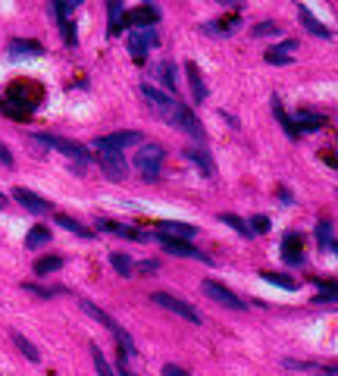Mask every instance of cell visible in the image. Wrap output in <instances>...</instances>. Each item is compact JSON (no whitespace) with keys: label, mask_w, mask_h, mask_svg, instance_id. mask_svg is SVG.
<instances>
[{"label":"cell","mask_w":338,"mask_h":376,"mask_svg":"<svg viewBox=\"0 0 338 376\" xmlns=\"http://www.w3.org/2000/svg\"><path fill=\"white\" fill-rule=\"evenodd\" d=\"M204 295H207V298H213V301L216 304H223V308H229V310H245L248 308V304L245 301H241V298L238 295H235L232 292V288H226L223 286V282H213V279H204Z\"/></svg>","instance_id":"8"},{"label":"cell","mask_w":338,"mask_h":376,"mask_svg":"<svg viewBox=\"0 0 338 376\" xmlns=\"http://www.w3.org/2000/svg\"><path fill=\"white\" fill-rule=\"evenodd\" d=\"M63 266V257H41V261L35 263V273H41V276H47V273L60 270Z\"/></svg>","instance_id":"31"},{"label":"cell","mask_w":338,"mask_h":376,"mask_svg":"<svg viewBox=\"0 0 338 376\" xmlns=\"http://www.w3.org/2000/svg\"><path fill=\"white\" fill-rule=\"evenodd\" d=\"M157 19H160V10H154V6H138V10H129V13H125V22H129V26H144V28H151Z\"/></svg>","instance_id":"16"},{"label":"cell","mask_w":338,"mask_h":376,"mask_svg":"<svg viewBox=\"0 0 338 376\" xmlns=\"http://www.w3.org/2000/svg\"><path fill=\"white\" fill-rule=\"evenodd\" d=\"M198 229H194L191 223H179V219H167V223L157 226V241L163 239H194Z\"/></svg>","instance_id":"11"},{"label":"cell","mask_w":338,"mask_h":376,"mask_svg":"<svg viewBox=\"0 0 338 376\" xmlns=\"http://www.w3.org/2000/svg\"><path fill=\"white\" fill-rule=\"evenodd\" d=\"M110 263H113V270L120 273V276H132V273H135V263H132L125 254H113L110 257Z\"/></svg>","instance_id":"28"},{"label":"cell","mask_w":338,"mask_h":376,"mask_svg":"<svg viewBox=\"0 0 338 376\" xmlns=\"http://www.w3.org/2000/svg\"><path fill=\"white\" fill-rule=\"evenodd\" d=\"M141 94H144V100H147V104H151V107L157 110V116H160V120H167V122H169L172 110H176V100H172L167 91L154 88V85H147V82L141 85Z\"/></svg>","instance_id":"9"},{"label":"cell","mask_w":338,"mask_h":376,"mask_svg":"<svg viewBox=\"0 0 338 376\" xmlns=\"http://www.w3.org/2000/svg\"><path fill=\"white\" fill-rule=\"evenodd\" d=\"M73 4H82V0H73Z\"/></svg>","instance_id":"44"},{"label":"cell","mask_w":338,"mask_h":376,"mask_svg":"<svg viewBox=\"0 0 338 376\" xmlns=\"http://www.w3.org/2000/svg\"><path fill=\"white\" fill-rule=\"evenodd\" d=\"M223 4H232V0H223Z\"/></svg>","instance_id":"45"},{"label":"cell","mask_w":338,"mask_h":376,"mask_svg":"<svg viewBox=\"0 0 338 376\" xmlns=\"http://www.w3.org/2000/svg\"><path fill=\"white\" fill-rule=\"evenodd\" d=\"M0 163H4V167H13V151L4 145V141H0Z\"/></svg>","instance_id":"39"},{"label":"cell","mask_w":338,"mask_h":376,"mask_svg":"<svg viewBox=\"0 0 338 376\" xmlns=\"http://www.w3.org/2000/svg\"><path fill=\"white\" fill-rule=\"evenodd\" d=\"M94 151H97V163L107 179L122 182V179L129 176V163H125V157L120 151H113V147H94Z\"/></svg>","instance_id":"6"},{"label":"cell","mask_w":338,"mask_h":376,"mask_svg":"<svg viewBox=\"0 0 338 376\" xmlns=\"http://www.w3.org/2000/svg\"><path fill=\"white\" fill-rule=\"evenodd\" d=\"M263 279L273 282V286H279V288H288V292H295L297 288V282L292 276H285V273H263Z\"/></svg>","instance_id":"29"},{"label":"cell","mask_w":338,"mask_h":376,"mask_svg":"<svg viewBox=\"0 0 338 376\" xmlns=\"http://www.w3.org/2000/svg\"><path fill=\"white\" fill-rule=\"evenodd\" d=\"M163 160H167V151H163V145H157V141H147V145H141L138 154H135V169L147 179V182H154V179L160 176Z\"/></svg>","instance_id":"2"},{"label":"cell","mask_w":338,"mask_h":376,"mask_svg":"<svg viewBox=\"0 0 338 376\" xmlns=\"http://www.w3.org/2000/svg\"><path fill=\"white\" fill-rule=\"evenodd\" d=\"M185 75H188V82H191V94H194V100L198 104H204L207 100V85H204V78L198 73V66L194 63H185Z\"/></svg>","instance_id":"18"},{"label":"cell","mask_w":338,"mask_h":376,"mask_svg":"<svg viewBox=\"0 0 338 376\" xmlns=\"http://www.w3.org/2000/svg\"><path fill=\"white\" fill-rule=\"evenodd\" d=\"M6 207V198H4V194H0V210H4Z\"/></svg>","instance_id":"43"},{"label":"cell","mask_w":338,"mask_h":376,"mask_svg":"<svg viewBox=\"0 0 338 376\" xmlns=\"http://www.w3.org/2000/svg\"><path fill=\"white\" fill-rule=\"evenodd\" d=\"M10 339H13V345H16V348L22 351V357H28L31 364H38V360H41V351H38L35 345H31V342H28V339H26V335H22V333H13Z\"/></svg>","instance_id":"23"},{"label":"cell","mask_w":338,"mask_h":376,"mask_svg":"<svg viewBox=\"0 0 338 376\" xmlns=\"http://www.w3.org/2000/svg\"><path fill=\"white\" fill-rule=\"evenodd\" d=\"M125 357H129V355H125V351H120V360H116V367H120L122 376H135V373L129 370V360H125Z\"/></svg>","instance_id":"40"},{"label":"cell","mask_w":338,"mask_h":376,"mask_svg":"<svg viewBox=\"0 0 338 376\" xmlns=\"http://www.w3.org/2000/svg\"><path fill=\"white\" fill-rule=\"evenodd\" d=\"M10 53L13 57H19V53H41V44H35V41H13L10 44Z\"/></svg>","instance_id":"33"},{"label":"cell","mask_w":338,"mask_h":376,"mask_svg":"<svg viewBox=\"0 0 338 376\" xmlns=\"http://www.w3.org/2000/svg\"><path fill=\"white\" fill-rule=\"evenodd\" d=\"M0 110H4V116H10V120H26V116H31L28 110L16 107V104H10V100H4V104H0Z\"/></svg>","instance_id":"34"},{"label":"cell","mask_w":338,"mask_h":376,"mask_svg":"<svg viewBox=\"0 0 338 376\" xmlns=\"http://www.w3.org/2000/svg\"><path fill=\"white\" fill-rule=\"evenodd\" d=\"M53 219H57V226L69 229L73 235H78V239H85V241H91V239H94V232L88 229V226H82V223H78V219H73V216H66V214H53Z\"/></svg>","instance_id":"20"},{"label":"cell","mask_w":338,"mask_h":376,"mask_svg":"<svg viewBox=\"0 0 338 376\" xmlns=\"http://www.w3.org/2000/svg\"><path fill=\"white\" fill-rule=\"evenodd\" d=\"M41 98H44L41 85H38V82H26V78H22V82H13L10 88H6V100L16 104V107H22V110H28V113L41 104Z\"/></svg>","instance_id":"3"},{"label":"cell","mask_w":338,"mask_h":376,"mask_svg":"<svg viewBox=\"0 0 338 376\" xmlns=\"http://www.w3.org/2000/svg\"><path fill=\"white\" fill-rule=\"evenodd\" d=\"M110 28L113 31H120L122 28V16H125V6H122V0H110Z\"/></svg>","instance_id":"25"},{"label":"cell","mask_w":338,"mask_h":376,"mask_svg":"<svg viewBox=\"0 0 338 376\" xmlns=\"http://www.w3.org/2000/svg\"><path fill=\"white\" fill-rule=\"evenodd\" d=\"M319 288H323V292L317 295V301H329V298H332V301H335V298H338V282H332V286H329V282H323V286H319Z\"/></svg>","instance_id":"36"},{"label":"cell","mask_w":338,"mask_h":376,"mask_svg":"<svg viewBox=\"0 0 338 376\" xmlns=\"http://www.w3.org/2000/svg\"><path fill=\"white\" fill-rule=\"evenodd\" d=\"M163 376H188V373L182 370V367H176V364H167V367H163Z\"/></svg>","instance_id":"41"},{"label":"cell","mask_w":338,"mask_h":376,"mask_svg":"<svg viewBox=\"0 0 338 376\" xmlns=\"http://www.w3.org/2000/svg\"><path fill=\"white\" fill-rule=\"evenodd\" d=\"M160 245L167 248L169 254H179V257H194V261H207V254H201V251L194 248L191 241H176V239H163ZM207 263H210V261H207Z\"/></svg>","instance_id":"15"},{"label":"cell","mask_w":338,"mask_h":376,"mask_svg":"<svg viewBox=\"0 0 338 376\" xmlns=\"http://www.w3.org/2000/svg\"><path fill=\"white\" fill-rule=\"evenodd\" d=\"M141 132H113V135H104V138H94V147H113V151H122L129 145H141Z\"/></svg>","instance_id":"10"},{"label":"cell","mask_w":338,"mask_h":376,"mask_svg":"<svg viewBox=\"0 0 338 376\" xmlns=\"http://www.w3.org/2000/svg\"><path fill=\"white\" fill-rule=\"evenodd\" d=\"M38 145H44V147H53V151H60V154H66L69 160H75L78 163V169H85V163H88V151H85L82 145H75V141H69V138H60V135H35Z\"/></svg>","instance_id":"4"},{"label":"cell","mask_w":338,"mask_h":376,"mask_svg":"<svg viewBox=\"0 0 338 376\" xmlns=\"http://www.w3.org/2000/svg\"><path fill=\"white\" fill-rule=\"evenodd\" d=\"M185 160H191L194 167H198L201 172H207V176H213V160H210V154H204V151H198V147H185Z\"/></svg>","instance_id":"21"},{"label":"cell","mask_w":338,"mask_h":376,"mask_svg":"<svg viewBox=\"0 0 338 376\" xmlns=\"http://www.w3.org/2000/svg\"><path fill=\"white\" fill-rule=\"evenodd\" d=\"M47 241H51V229L47 226H35L28 235H26V248L28 251H35V248H44Z\"/></svg>","instance_id":"24"},{"label":"cell","mask_w":338,"mask_h":376,"mask_svg":"<svg viewBox=\"0 0 338 376\" xmlns=\"http://www.w3.org/2000/svg\"><path fill=\"white\" fill-rule=\"evenodd\" d=\"M266 229H270V219H266V216H254V219H250V232H266Z\"/></svg>","instance_id":"38"},{"label":"cell","mask_w":338,"mask_h":376,"mask_svg":"<svg viewBox=\"0 0 338 376\" xmlns=\"http://www.w3.org/2000/svg\"><path fill=\"white\" fill-rule=\"evenodd\" d=\"M151 44H157L154 28H141V31H132V35H129V53L138 63L144 60V53H147V47H151Z\"/></svg>","instance_id":"12"},{"label":"cell","mask_w":338,"mask_h":376,"mask_svg":"<svg viewBox=\"0 0 338 376\" xmlns=\"http://www.w3.org/2000/svg\"><path fill=\"white\" fill-rule=\"evenodd\" d=\"M151 301L160 304V308H167V310H172V313H179V317L188 320V323H194V326L204 323V317L198 313L194 304H188V301H182V298H176V295H169V292H154Z\"/></svg>","instance_id":"5"},{"label":"cell","mask_w":338,"mask_h":376,"mask_svg":"<svg viewBox=\"0 0 338 376\" xmlns=\"http://www.w3.org/2000/svg\"><path fill=\"white\" fill-rule=\"evenodd\" d=\"M282 261L285 263H304V254H301V235H288L282 239Z\"/></svg>","instance_id":"17"},{"label":"cell","mask_w":338,"mask_h":376,"mask_svg":"<svg viewBox=\"0 0 338 376\" xmlns=\"http://www.w3.org/2000/svg\"><path fill=\"white\" fill-rule=\"evenodd\" d=\"M295 129L297 132H304V129H323L326 120L323 116H317V113H307V110H301V113H295Z\"/></svg>","instance_id":"22"},{"label":"cell","mask_w":338,"mask_h":376,"mask_svg":"<svg viewBox=\"0 0 338 376\" xmlns=\"http://www.w3.org/2000/svg\"><path fill=\"white\" fill-rule=\"evenodd\" d=\"M78 304H82V310L88 313L91 320H97L100 326H107L110 333L116 335V342H120V351H125V355H135V342H132V335L125 333V329H122L120 323H116V320L110 317L107 310H100V308H97V304H94V301H88V298H82V301H78Z\"/></svg>","instance_id":"1"},{"label":"cell","mask_w":338,"mask_h":376,"mask_svg":"<svg viewBox=\"0 0 338 376\" xmlns=\"http://www.w3.org/2000/svg\"><path fill=\"white\" fill-rule=\"evenodd\" d=\"M169 125H176V129H182L185 135H191L194 141H204V138H207V132H204L201 120H198V116H194L188 107H182V104H176V110H172V116H169Z\"/></svg>","instance_id":"7"},{"label":"cell","mask_w":338,"mask_h":376,"mask_svg":"<svg viewBox=\"0 0 338 376\" xmlns=\"http://www.w3.org/2000/svg\"><path fill=\"white\" fill-rule=\"evenodd\" d=\"M157 78L163 82V88H176V66L172 63H163V66H157Z\"/></svg>","instance_id":"27"},{"label":"cell","mask_w":338,"mask_h":376,"mask_svg":"<svg viewBox=\"0 0 338 376\" xmlns=\"http://www.w3.org/2000/svg\"><path fill=\"white\" fill-rule=\"evenodd\" d=\"M254 35L260 38V35H282V28L276 26V22H260V26L254 28Z\"/></svg>","instance_id":"37"},{"label":"cell","mask_w":338,"mask_h":376,"mask_svg":"<svg viewBox=\"0 0 338 376\" xmlns=\"http://www.w3.org/2000/svg\"><path fill=\"white\" fill-rule=\"evenodd\" d=\"M22 288H26V292H31V295H38V298H53V295H63V292H66V288H44V286H31V282H28V286H22Z\"/></svg>","instance_id":"35"},{"label":"cell","mask_w":338,"mask_h":376,"mask_svg":"<svg viewBox=\"0 0 338 376\" xmlns=\"http://www.w3.org/2000/svg\"><path fill=\"white\" fill-rule=\"evenodd\" d=\"M317 239H319V248L332 245V223H329V219H319L317 223Z\"/></svg>","instance_id":"32"},{"label":"cell","mask_w":338,"mask_h":376,"mask_svg":"<svg viewBox=\"0 0 338 376\" xmlns=\"http://www.w3.org/2000/svg\"><path fill=\"white\" fill-rule=\"evenodd\" d=\"M297 47V41H282V44H276V47H266V53H263V60L266 63H273V66H288L292 63V51Z\"/></svg>","instance_id":"13"},{"label":"cell","mask_w":338,"mask_h":376,"mask_svg":"<svg viewBox=\"0 0 338 376\" xmlns=\"http://www.w3.org/2000/svg\"><path fill=\"white\" fill-rule=\"evenodd\" d=\"M91 357H94V370H97L100 376H116L113 373V367L107 364V357H104V351L97 348V345H91Z\"/></svg>","instance_id":"26"},{"label":"cell","mask_w":338,"mask_h":376,"mask_svg":"<svg viewBox=\"0 0 338 376\" xmlns=\"http://www.w3.org/2000/svg\"><path fill=\"white\" fill-rule=\"evenodd\" d=\"M16 201L22 204L26 210H31V214H51V204H47L44 198H38V194H31L28 188H16Z\"/></svg>","instance_id":"14"},{"label":"cell","mask_w":338,"mask_h":376,"mask_svg":"<svg viewBox=\"0 0 338 376\" xmlns=\"http://www.w3.org/2000/svg\"><path fill=\"white\" fill-rule=\"evenodd\" d=\"M297 19H301V26L310 31V35H317V38H329V28L323 26V22L317 19V16H313L307 6H301V10H297Z\"/></svg>","instance_id":"19"},{"label":"cell","mask_w":338,"mask_h":376,"mask_svg":"<svg viewBox=\"0 0 338 376\" xmlns=\"http://www.w3.org/2000/svg\"><path fill=\"white\" fill-rule=\"evenodd\" d=\"M219 219H223V223H226V226H232V229H235V232H238V235H241V239H250V235H254V232H250V229H248V226H245V223H241V219H238V216H232V214H219Z\"/></svg>","instance_id":"30"},{"label":"cell","mask_w":338,"mask_h":376,"mask_svg":"<svg viewBox=\"0 0 338 376\" xmlns=\"http://www.w3.org/2000/svg\"><path fill=\"white\" fill-rule=\"evenodd\" d=\"M157 266H160L157 261H141V273H157Z\"/></svg>","instance_id":"42"}]
</instances>
